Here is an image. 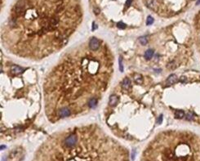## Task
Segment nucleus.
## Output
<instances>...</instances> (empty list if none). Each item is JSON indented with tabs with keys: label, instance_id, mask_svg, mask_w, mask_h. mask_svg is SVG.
Segmentation results:
<instances>
[{
	"label": "nucleus",
	"instance_id": "nucleus-1",
	"mask_svg": "<svg viewBox=\"0 0 200 161\" xmlns=\"http://www.w3.org/2000/svg\"><path fill=\"white\" fill-rule=\"evenodd\" d=\"M114 58L108 46L88 43L67 53L44 83L46 114L50 121L77 116L94 109L110 85Z\"/></svg>",
	"mask_w": 200,
	"mask_h": 161
},
{
	"label": "nucleus",
	"instance_id": "nucleus-2",
	"mask_svg": "<svg viewBox=\"0 0 200 161\" xmlns=\"http://www.w3.org/2000/svg\"><path fill=\"white\" fill-rule=\"evenodd\" d=\"M81 18L79 0H19L1 38L12 54L43 59L66 46Z\"/></svg>",
	"mask_w": 200,
	"mask_h": 161
},
{
	"label": "nucleus",
	"instance_id": "nucleus-3",
	"mask_svg": "<svg viewBox=\"0 0 200 161\" xmlns=\"http://www.w3.org/2000/svg\"><path fill=\"white\" fill-rule=\"evenodd\" d=\"M32 161H130L127 148L96 126H83L53 134Z\"/></svg>",
	"mask_w": 200,
	"mask_h": 161
},
{
	"label": "nucleus",
	"instance_id": "nucleus-4",
	"mask_svg": "<svg viewBox=\"0 0 200 161\" xmlns=\"http://www.w3.org/2000/svg\"><path fill=\"white\" fill-rule=\"evenodd\" d=\"M177 81H178V79L176 74H171V75L168 77V79H167V83H168L169 84H173V83H176Z\"/></svg>",
	"mask_w": 200,
	"mask_h": 161
},
{
	"label": "nucleus",
	"instance_id": "nucleus-5",
	"mask_svg": "<svg viewBox=\"0 0 200 161\" xmlns=\"http://www.w3.org/2000/svg\"><path fill=\"white\" fill-rule=\"evenodd\" d=\"M153 55V50H151V49L147 50L145 52V57L147 60H150V59H151V58H152Z\"/></svg>",
	"mask_w": 200,
	"mask_h": 161
},
{
	"label": "nucleus",
	"instance_id": "nucleus-6",
	"mask_svg": "<svg viewBox=\"0 0 200 161\" xmlns=\"http://www.w3.org/2000/svg\"><path fill=\"white\" fill-rule=\"evenodd\" d=\"M175 115H176V118L181 119V118H183L184 116H185V112H184L183 111H176V113H175Z\"/></svg>",
	"mask_w": 200,
	"mask_h": 161
},
{
	"label": "nucleus",
	"instance_id": "nucleus-7",
	"mask_svg": "<svg viewBox=\"0 0 200 161\" xmlns=\"http://www.w3.org/2000/svg\"><path fill=\"white\" fill-rule=\"evenodd\" d=\"M140 42L142 45H145V44L147 43V39H146L145 37H141L140 39Z\"/></svg>",
	"mask_w": 200,
	"mask_h": 161
},
{
	"label": "nucleus",
	"instance_id": "nucleus-8",
	"mask_svg": "<svg viewBox=\"0 0 200 161\" xmlns=\"http://www.w3.org/2000/svg\"><path fill=\"white\" fill-rule=\"evenodd\" d=\"M153 22V19L151 17H148V18H147V21H146V24H147L148 25H151L152 24V23Z\"/></svg>",
	"mask_w": 200,
	"mask_h": 161
},
{
	"label": "nucleus",
	"instance_id": "nucleus-9",
	"mask_svg": "<svg viewBox=\"0 0 200 161\" xmlns=\"http://www.w3.org/2000/svg\"><path fill=\"white\" fill-rule=\"evenodd\" d=\"M186 119H187L188 120H192L193 119H194V115H193V113H191V112H190V113L187 115Z\"/></svg>",
	"mask_w": 200,
	"mask_h": 161
},
{
	"label": "nucleus",
	"instance_id": "nucleus-10",
	"mask_svg": "<svg viewBox=\"0 0 200 161\" xmlns=\"http://www.w3.org/2000/svg\"><path fill=\"white\" fill-rule=\"evenodd\" d=\"M180 81H181V83H185V82H186V81H187V78H186V77H185V76L181 77Z\"/></svg>",
	"mask_w": 200,
	"mask_h": 161
}]
</instances>
